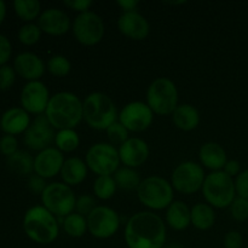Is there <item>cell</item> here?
Masks as SVG:
<instances>
[{
    "label": "cell",
    "mask_w": 248,
    "mask_h": 248,
    "mask_svg": "<svg viewBox=\"0 0 248 248\" xmlns=\"http://www.w3.org/2000/svg\"><path fill=\"white\" fill-rule=\"evenodd\" d=\"M128 248H164L166 245V224L152 211H140L127 220L124 232Z\"/></svg>",
    "instance_id": "1"
},
{
    "label": "cell",
    "mask_w": 248,
    "mask_h": 248,
    "mask_svg": "<svg viewBox=\"0 0 248 248\" xmlns=\"http://www.w3.org/2000/svg\"><path fill=\"white\" fill-rule=\"evenodd\" d=\"M45 115L55 130H75L84 120L82 101L73 92H57L51 96Z\"/></svg>",
    "instance_id": "2"
},
{
    "label": "cell",
    "mask_w": 248,
    "mask_h": 248,
    "mask_svg": "<svg viewBox=\"0 0 248 248\" xmlns=\"http://www.w3.org/2000/svg\"><path fill=\"white\" fill-rule=\"evenodd\" d=\"M23 230L28 239L39 245H50L60 235L58 218L43 205L28 208L23 217Z\"/></svg>",
    "instance_id": "3"
},
{
    "label": "cell",
    "mask_w": 248,
    "mask_h": 248,
    "mask_svg": "<svg viewBox=\"0 0 248 248\" xmlns=\"http://www.w3.org/2000/svg\"><path fill=\"white\" fill-rule=\"evenodd\" d=\"M82 114L87 126L97 131H107L119 118L118 108L114 101L103 92L87 94L82 101Z\"/></svg>",
    "instance_id": "4"
},
{
    "label": "cell",
    "mask_w": 248,
    "mask_h": 248,
    "mask_svg": "<svg viewBox=\"0 0 248 248\" xmlns=\"http://www.w3.org/2000/svg\"><path fill=\"white\" fill-rule=\"evenodd\" d=\"M173 186L171 182L160 176H149L142 179L137 198L143 206L153 211L166 210L173 202Z\"/></svg>",
    "instance_id": "5"
},
{
    "label": "cell",
    "mask_w": 248,
    "mask_h": 248,
    "mask_svg": "<svg viewBox=\"0 0 248 248\" xmlns=\"http://www.w3.org/2000/svg\"><path fill=\"white\" fill-rule=\"evenodd\" d=\"M202 195L206 202L213 208H227L236 198L235 179L224 171L211 172L205 178Z\"/></svg>",
    "instance_id": "6"
},
{
    "label": "cell",
    "mask_w": 248,
    "mask_h": 248,
    "mask_svg": "<svg viewBox=\"0 0 248 248\" xmlns=\"http://www.w3.org/2000/svg\"><path fill=\"white\" fill-rule=\"evenodd\" d=\"M178 99V89L169 78H157L148 86L145 103L156 115H172L179 106Z\"/></svg>",
    "instance_id": "7"
},
{
    "label": "cell",
    "mask_w": 248,
    "mask_h": 248,
    "mask_svg": "<svg viewBox=\"0 0 248 248\" xmlns=\"http://www.w3.org/2000/svg\"><path fill=\"white\" fill-rule=\"evenodd\" d=\"M41 203L53 216L63 219L75 212L77 196L69 186L63 182H53L41 194Z\"/></svg>",
    "instance_id": "8"
},
{
    "label": "cell",
    "mask_w": 248,
    "mask_h": 248,
    "mask_svg": "<svg viewBox=\"0 0 248 248\" xmlns=\"http://www.w3.org/2000/svg\"><path fill=\"white\" fill-rule=\"evenodd\" d=\"M85 162L97 176H113L120 165L119 150L110 143H94L87 150Z\"/></svg>",
    "instance_id": "9"
},
{
    "label": "cell",
    "mask_w": 248,
    "mask_h": 248,
    "mask_svg": "<svg viewBox=\"0 0 248 248\" xmlns=\"http://www.w3.org/2000/svg\"><path fill=\"white\" fill-rule=\"evenodd\" d=\"M72 31L78 43L84 46H94L104 38L106 26L103 18L90 10L75 17L72 23Z\"/></svg>",
    "instance_id": "10"
},
{
    "label": "cell",
    "mask_w": 248,
    "mask_h": 248,
    "mask_svg": "<svg viewBox=\"0 0 248 248\" xmlns=\"http://www.w3.org/2000/svg\"><path fill=\"white\" fill-rule=\"evenodd\" d=\"M206 173L203 167L195 161H184L177 165L171 174L173 189L184 195H191L202 189Z\"/></svg>",
    "instance_id": "11"
},
{
    "label": "cell",
    "mask_w": 248,
    "mask_h": 248,
    "mask_svg": "<svg viewBox=\"0 0 248 248\" xmlns=\"http://www.w3.org/2000/svg\"><path fill=\"white\" fill-rule=\"evenodd\" d=\"M86 219L89 232L96 239H109L114 236L120 228L118 212L108 206H97Z\"/></svg>",
    "instance_id": "12"
},
{
    "label": "cell",
    "mask_w": 248,
    "mask_h": 248,
    "mask_svg": "<svg viewBox=\"0 0 248 248\" xmlns=\"http://www.w3.org/2000/svg\"><path fill=\"white\" fill-rule=\"evenodd\" d=\"M118 121L127 128L128 132H143L152 126L154 113L145 102L133 101L124 106L119 113Z\"/></svg>",
    "instance_id": "13"
},
{
    "label": "cell",
    "mask_w": 248,
    "mask_h": 248,
    "mask_svg": "<svg viewBox=\"0 0 248 248\" xmlns=\"http://www.w3.org/2000/svg\"><path fill=\"white\" fill-rule=\"evenodd\" d=\"M55 137V128L51 126L45 114H41L31 120L28 130L23 135V143L28 149L39 153L46 148L52 147Z\"/></svg>",
    "instance_id": "14"
},
{
    "label": "cell",
    "mask_w": 248,
    "mask_h": 248,
    "mask_svg": "<svg viewBox=\"0 0 248 248\" xmlns=\"http://www.w3.org/2000/svg\"><path fill=\"white\" fill-rule=\"evenodd\" d=\"M50 98V91L43 81H29L21 91V107L27 113L38 116L45 114Z\"/></svg>",
    "instance_id": "15"
},
{
    "label": "cell",
    "mask_w": 248,
    "mask_h": 248,
    "mask_svg": "<svg viewBox=\"0 0 248 248\" xmlns=\"http://www.w3.org/2000/svg\"><path fill=\"white\" fill-rule=\"evenodd\" d=\"M72 23L67 12L57 7L44 10L38 18V26L41 31L52 36H61L72 29Z\"/></svg>",
    "instance_id": "16"
},
{
    "label": "cell",
    "mask_w": 248,
    "mask_h": 248,
    "mask_svg": "<svg viewBox=\"0 0 248 248\" xmlns=\"http://www.w3.org/2000/svg\"><path fill=\"white\" fill-rule=\"evenodd\" d=\"M65 159L56 147L46 148L34 156V173L43 178H53L61 173Z\"/></svg>",
    "instance_id": "17"
},
{
    "label": "cell",
    "mask_w": 248,
    "mask_h": 248,
    "mask_svg": "<svg viewBox=\"0 0 248 248\" xmlns=\"http://www.w3.org/2000/svg\"><path fill=\"white\" fill-rule=\"evenodd\" d=\"M118 150L121 164L131 169H137L144 165L150 154L148 143L138 137H130Z\"/></svg>",
    "instance_id": "18"
},
{
    "label": "cell",
    "mask_w": 248,
    "mask_h": 248,
    "mask_svg": "<svg viewBox=\"0 0 248 248\" xmlns=\"http://www.w3.org/2000/svg\"><path fill=\"white\" fill-rule=\"evenodd\" d=\"M118 28L123 35L136 41L144 40L150 33L149 22L138 11L123 12L118 19Z\"/></svg>",
    "instance_id": "19"
},
{
    "label": "cell",
    "mask_w": 248,
    "mask_h": 248,
    "mask_svg": "<svg viewBox=\"0 0 248 248\" xmlns=\"http://www.w3.org/2000/svg\"><path fill=\"white\" fill-rule=\"evenodd\" d=\"M14 69L17 75L27 81H38L46 70V64L40 56L33 52H21L15 57Z\"/></svg>",
    "instance_id": "20"
},
{
    "label": "cell",
    "mask_w": 248,
    "mask_h": 248,
    "mask_svg": "<svg viewBox=\"0 0 248 248\" xmlns=\"http://www.w3.org/2000/svg\"><path fill=\"white\" fill-rule=\"evenodd\" d=\"M31 114L27 113L22 107H14L7 109L0 116V130L5 135H11L16 137L28 130L31 125Z\"/></svg>",
    "instance_id": "21"
},
{
    "label": "cell",
    "mask_w": 248,
    "mask_h": 248,
    "mask_svg": "<svg viewBox=\"0 0 248 248\" xmlns=\"http://www.w3.org/2000/svg\"><path fill=\"white\" fill-rule=\"evenodd\" d=\"M199 160L201 166L212 172L223 171L228 161L227 152L219 143L207 142L199 149Z\"/></svg>",
    "instance_id": "22"
},
{
    "label": "cell",
    "mask_w": 248,
    "mask_h": 248,
    "mask_svg": "<svg viewBox=\"0 0 248 248\" xmlns=\"http://www.w3.org/2000/svg\"><path fill=\"white\" fill-rule=\"evenodd\" d=\"M87 172H89V167L86 162L80 157L72 156L65 159L60 174L63 183L72 188V186H79L86 179Z\"/></svg>",
    "instance_id": "23"
},
{
    "label": "cell",
    "mask_w": 248,
    "mask_h": 248,
    "mask_svg": "<svg viewBox=\"0 0 248 248\" xmlns=\"http://www.w3.org/2000/svg\"><path fill=\"white\" fill-rule=\"evenodd\" d=\"M165 220L167 225L176 232L186 230L191 224V208L183 201H173L166 208Z\"/></svg>",
    "instance_id": "24"
},
{
    "label": "cell",
    "mask_w": 248,
    "mask_h": 248,
    "mask_svg": "<svg viewBox=\"0 0 248 248\" xmlns=\"http://www.w3.org/2000/svg\"><path fill=\"white\" fill-rule=\"evenodd\" d=\"M172 121L177 128L189 132L195 130L200 124V113L193 104H179L172 114Z\"/></svg>",
    "instance_id": "25"
},
{
    "label": "cell",
    "mask_w": 248,
    "mask_h": 248,
    "mask_svg": "<svg viewBox=\"0 0 248 248\" xmlns=\"http://www.w3.org/2000/svg\"><path fill=\"white\" fill-rule=\"evenodd\" d=\"M216 223L215 208L207 202H198L191 207V225L198 230L211 229Z\"/></svg>",
    "instance_id": "26"
},
{
    "label": "cell",
    "mask_w": 248,
    "mask_h": 248,
    "mask_svg": "<svg viewBox=\"0 0 248 248\" xmlns=\"http://www.w3.org/2000/svg\"><path fill=\"white\" fill-rule=\"evenodd\" d=\"M7 169L21 177H31L34 173V157L24 150H18L6 159Z\"/></svg>",
    "instance_id": "27"
},
{
    "label": "cell",
    "mask_w": 248,
    "mask_h": 248,
    "mask_svg": "<svg viewBox=\"0 0 248 248\" xmlns=\"http://www.w3.org/2000/svg\"><path fill=\"white\" fill-rule=\"evenodd\" d=\"M115 183L118 188L123 189L126 191L137 190L140 186V173L136 171V169H131V167H119L118 171L113 174Z\"/></svg>",
    "instance_id": "28"
},
{
    "label": "cell",
    "mask_w": 248,
    "mask_h": 248,
    "mask_svg": "<svg viewBox=\"0 0 248 248\" xmlns=\"http://www.w3.org/2000/svg\"><path fill=\"white\" fill-rule=\"evenodd\" d=\"M61 224H62L65 234L70 237H74V239L82 237L86 234V232H89V229H87L86 217H84V216L79 215L77 212L70 213L69 216L63 218Z\"/></svg>",
    "instance_id": "29"
},
{
    "label": "cell",
    "mask_w": 248,
    "mask_h": 248,
    "mask_svg": "<svg viewBox=\"0 0 248 248\" xmlns=\"http://www.w3.org/2000/svg\"><path fill=\"white\" fill-rule=\"evenodd\" d=\"M14 10L18 18L26 23H33L41 15V4L38 0H15Z\"/></svg>",
    "instance_id": "30"
},
{
    "label": "cell",
    "mask_w": 248,
    "mask_h": 248,
    "mask_svg": "<svg viewBox=\"0 0 248 248\" xmlns=\"http://www.w3.org/2000/svg\"><path fill=\"white\" fill-rule=\"evenodd\" d=\"M55 147L62 153H72L80 145V137L74 128L60 130L56 132Z\"/></svg>",
    "instance_id": "31"
},
{
    "label": "cell",
    "mask_w": 248,
    "mask_h": 248,
    "mask_svg": "<svg viewBox=\"0 0 248 248\" xmlns=\"http://www.w3.org/2000/svg\"><path fill=\"white\" fill-rule=\"evenodd\" d=\"M118 186L113 176H97L93 182V194L99 200H109L116 193Z\"/></svg>",
    "instance_id": "32"
},
{
    "label": "cell",
    "mask_w": 248,
    "mask_h": 248,
    "mask_svg": "<svg viewBox=\"0 0 248 248\" xmlns=\"http://www.w3.org/2000/svg\"><path fill=\"white\" fill-rule=\"evenodd\" d=\"M46 69L51 75L57 78L67 77L72 70V63L65 56L53 55L51 56L46 63Z\"/></svg>",
    "instance_id": "33"
},
{
    "label": "cell",
    "mask_w": 248,
    "mask_h": 248,
    "mask_svg": "<svg viewBox=\"0 0 248 248\" xmlns=\"http://www.w3.org/2000/svg\"><path fill=\"white\" fill-rule=\"evenodd\" d=\"M41 29L35 23H26L19 28L18 31V40L26 46L35 45L41 38Z\"/></svg>",
    "instance_id": "34"
},
{
    "label": "cell",
    "mask_w": 248,
    "mask_h": 248,
    "mask_svg": "<svg viewBox=\"0 0 248 248\" xmlns=\"http://www.w3.org/2000/svg\"><path fill=\"white\" fill-rule=\"evenodd\" d=\"M106 132L109 140H110V144H113L114 147L115 145L120 147L121 144H124L130 138V132H128L127 128L120 121H115L113 125H110L107 128Z\"/></svg>",
    "instance_id": "35"
},
{
    "label": "cell",
    "mask_w": 248,
    "mask_h": 248,
    "mask_svg": "<svg viewBox=\"0 0 248 248\" xmlns=\"http://www.w3.org/2000/svg\"><path fill=\"white\" fill-rule=\"evenodd\" d=\"M230 215L236 222H246L248 219V200L236 196L229 206Z\"/></svg>",
    "instance_id": "36"
},
{
    "label": "cell",
    "mask_w": 248,
    "mask_h": 248,
    "mask_svg": "<svg viewBox=\"0 0 248 248\" xmlns=\"http://www.w3.org/2000/svg\"><path fill=\"white\" fill-rule=\"evenodd\" d=\"M96 207V200H94V198L92 195L84 194V195H80L79 198H77L75 212L79 213V215L87 217V216H89Z\"/></svg>",
    "instance_id": "37"
},
{
    "label": "cell",
    "mask_w": 248,
    "mask_h": 248,
    "mask_svg": "<svg viewBox=\"0 0 248 248\" xmlns=\"http://www.w3.org/2000/svg\"><path fill=\"white\" fill-rule=\"evenodd\" d=\"M16 72L14 67L5 64L0 67V91H7L16 81Z\"/></svg>",
    "instance_id": "38"
},
{
    "label": "cell",
    "mask_w": 248,
    "mask_h": 248,
    "mask_svg": "<svg viewBox=\"0 0 248 248\" xmlns=\"http://www.w3.org/2000/svg\"><path fill=\"white\" fill-rule=\"evenodd\" d=\"M18 152V140L15 136L4 135L0 138V153L6 157Z\"/></svg>",
    "instance_id": "39"
},
{
    "label": "cell",
    "mask_w": 248,
    "mask_h": 248,
    "mask_svg": "<svg viewBox=\"0 0 248 248\" xmlns=\"http://www.w3.org/2000/svg\"><path fill=\"white\" fill-rule=\"evenodd\" d=\"M48 184L46 183V179L43 177L38 176V174H31V177H28V182H27V186H28L29 191L35 195H40L44 193V190L46 189Z\"/></svg>",
    "instance_id": "40"
},
{
    "label": "cell",
    "mask_w": 248,
    "mask_h": 248,
    "mask_svg": "<svg viewBox=\"0 0 248 248\" xmlns=\"http://www.w3.org/2000/svg\"><path fill=\"white\" fill-rule=\"evenodd\" d=\"M236 195L248 200V169L241 171V173L235 178Z\"/></svg>",
    "instance_id": "41"
},
{
    "label": "cell",
    "mask_w": 248,
    "mask_h": 248,
    "mask_svg": "<svg viewBox=\"0 0 248 248\" xmlns=\"http://www.w3.org/2000/svg\"><path fill=\"white\" fill-rule=\"evenodd\" d=\"M12 55V45L7 36L0 33V67L7 64Z\"/></svg>",
    "instance_id": "42"
},
{
    "label": "cell",
    "mask_w": 248,
    "mask_h": 248,
    "mask_svg": "<svg viewBox=\"0 0 248 248\" xmlns=\"http://www.w3.org/2000/svg\"><path fill=\"white\" fill-rule=\"evenodd\" d=\"M223 245H224V248H242L244 237L237 230H230L224 236Z\"/></svg>",
    "instance_id": "43"
},
{
    "label": "cell",
    "mask_w": 248,
    "mask_h": 248,
    "mask_svg": "<svg viewBox=\"0 0 248 248\" xmlns=\"http://www.w3.org/2000/svg\"><path fill=\"white\" fill-rule=\"evenodd\" d=\"M63 4L68 7V9L73 10V11H78L79 14L82 12L90 11V7L93 5L91 0H65Z\"/></svg>",
    "instance_id": "44"
},
{
    "label": "cell",
    "mask_w": 248,
    "mask_h": 248,
    "mask_svg": "<svg viewBox=\"0 0 248 248\" xmlns=\"http://www.w3.org/2000/svg\"><path fill=\"white\" fill-rule=\"evenodd\" d=\"M223 171L232 178H236L241 173V164L237 160H228Z\"/></svg>",
    "instance_id": "45"
},
{
    "label": "cell",
    "mask_w": 248,
    "mask_h": 248,
    "mask_svg": "<svg viewBox=\"0 0 248 248\" xmlns=\"http://www.w3.org/2000/svg\"><path fill=\"white\" fill-rule=\"evenodd\" d=\"M116 4L123 10V12H132L137 11L140 1L138 0H119V1H116Z\"/></svg>",
    "instance_id": "46"
},
{
    "label": "cell",
    "mask_w": 248,
    "mask_h": 248,
    "mask_svg": "<svg viewBox=\"0 0 248 248\" xmlns=\"http://www.w3.org/2000/svg\"><path fill=\"white\" fill-rule=\"evenodd\" d=\"M5 17H6V4L2 0H0V26L5 21Z\"/></svg>",
    "instance_id": "47"
},
{
    "label": "cell",
    "mask_w": 248,
    "mask_h": 248,
    "mask_svg": "<svg viewBox=\"0 0 248 248\" xmlns=\"http://www.w3.org/2000/svg\"><path fill=\"white\" fill-rule=\"evenodd\" d=\"M246 248H248V246H247V247H246Z\"/></svg>",
    "instance_id": "48"
},
{
    "label": "cell",
    "mask_w": 248,
    "mask_h": 248,
    "mask_svg": "<svg viewBox=\"0 0 248 248\" xmlns=\"http://www.w3.org/2000/svg\"><path fill=\"white\" fill-rule=\"evenodd\" d=\"M0 116H1V115H0Z\"/></svg>",
    "instance_id": "49"
}]
</instances>
